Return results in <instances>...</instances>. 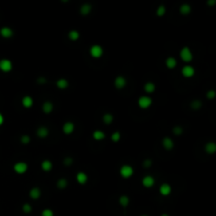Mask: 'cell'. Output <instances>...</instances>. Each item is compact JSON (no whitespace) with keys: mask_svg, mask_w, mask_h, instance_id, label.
Returning <instances> with one entry per match:
<instances>
[{"mask_svg":"<svg viewBox=\"0 0 216 216\" xmlns=\"http://www.w3.org/2000/svg\"><path fill=\"white\" fill-rule=\"evenodd\" d=\"M179 56H180V59L183 62L189 63L193 60V53L189 46H183L180 50V52H179Z\"/></svg>","mask_w":216,"mask_h":216,"instance_id":"6da1fadb","label":"cell"},{"mask_svg":"<svg viewBox=\"0 0 216 216\" xmlns=\"http://www.w3.org/2000/svg\"><path fill=\"white\" fill-rule=\"evenodd\" d=\"M119 174H120V176H121L122 178H124V179L131 178L132 176H133V174H134L133 167L130 166V164H122V166L120 167V169H119Z\"/></svg>","mask_w":216,"mask_h":216,"instance_id":"7a4b0ae2","label":"cell"},{"mask_svg":"<svg viewBox=\"0 0 216 216\" xmlns=\"http://www.w3.org/2000/svg\"><path fill=\"white\" fill-rule=\"evenodd\" d=\"M152 102H153V100H152L151 97L147 96V95H143V96H140L138 98L137 104H138V107L140 108V109L147 110L152 105Z\"/></svg>","mask_w":216,"mask_h":216,"instance_id":"3957f363","label":"cell"},{"mask_svg":"<svg viewBox=\"0 0 216 216\" xmlns=\"http://www.w3.org/2000/svg\"><path fill=\"white\" fill-rule=\"evenodd\" d=\"M13 70V62L8 58L0 59V71L3 73H9Z\"/></svg>","mask_w":216,"mask_h":216,"instance_id":"277c9868","label":"cell"},{"mask_svg":"<svg viewBox=\"0 0 216 216\" xmlns=\"http://www.w3.org/2000/svg\"><path fill=\"white\" fill-rule=\"evenodd\" d=\"M90 55L92 56L93 58L98 59V58H100L104 55V49L99 45H93L90 48Z\"/></svg>","mask_w":216,"mask_h":216,"instance_id":"5b68a950","label":"cell"},{"mask_svg":"<svg viewBox=\"0 0 216 216\" xmlns=\"http://www.w3.org/2000/svg\"><path fill=\"white\" fill-rule=\"evenodd\" d=\"M13 170L15 171L17 174H24L29 170V164L26 163V161H17L13 166Z\"/></svg>","mask_w":216,"mask_h":216,"instance_id":"8992f818","label":"cell"},{"mask_svg":"<svg viewBox=\"0 0 216 216\" xmlns=\"http://www.w3.org/2000/svg\"><path fill=\"white\" fill-rule=\"evenodd\" d=\"M181 74L185 78H192L195 75V69L192 65H187L181 69Z\"/></svg>","mask_w":216,"mask_h":216,"instance_id":"52a82bcc","label":"cell"},{"mask_svg":"<svg viewBox=\"0 0 216 216\" xmlns=\"http://www.w3.org/2000/svg\"><path fill=\"white\" fill-rule=\"evenodd\" d=\"M141 183L144 188H152L154 185H155V178L152 175H146L143 178L141 179Z\"/></svg>","mask_w":216,"mask_h":216,"instance_id":"ba28073f","label":"cell"},{"mask_svg":"<svg viewBox=\"0 0 216 216\" xmlns=\"http://www.w3.org/2000/svg\"><path fill=\"white\" fill-rule=\"evenodd\" d=\"M126 85H127V79L124 77V76L119 75V76H117V77L115 78V80H114V87L116 88V89L121 90V89H124Z\"/></svg>","mask_w":216,"mask_h":216,"instance_id":"9c48e42d","label":"cell"},{"mask_svg":"<svg viewBox=\"0 0 216 216\" xmlns=\"http://www.w3.org/2000/svg\"><path fill=\"white\" fill-rule=\"evenodd\" d=\"M75 131V124L72 121H67L62 126V132L65 135H71Z\"/></svg>","mask_w":216,"mask_h":216,"instance_id":"30bf717a","label":"cell"},{"mask_svg":"<svg viewBox=\"0 0 216 216\" xmlns=\"http://www.w3.org/2000/svg\"><path fill=\"white\" fill-rule=\"evenodd\" d=\"M14 35V31L12 30L10 26H3V28L0 29V36L6 39L13 37Z\"/></svg>","mask_w":216,"mask_h":216,"instance_id":"8fae6325","label":"cell"},{"mask_svg":"<svg viewBox=\"0 0 216 216\" xmlns=\"http://www.w3.org/2000/svg\"><path fill=\"white\" fill-rule=\"evenodd\" d=\"M159 193L161 196H169L172 193V187L169 183H163L159 187Z\"/></svg>","mask_w":216,"mask_h":216,"instance_id":"7c38bea8","label":"cell"},{"mask_svg":"<svg viewBox=\"0 0 216 216\" xmlns=\"http://www.w3.org/2000/svg\"><path fill=\"white\" fill-rule=\"evenodd\" d=\"M161 144H163V149L168 150V151H171L174 148V141L172 140L171 137H163V141H161Z\"/></svg>","mask_w":216,"mask_h":216,"instance_id":"4fadbf2b","label":"cell"},{"mask_svg":"<svg viewBox=\"0 0 216 216\" xmlns=\"http://www.w3.org/2000/svg\"><path fill=\"white\" fill-rule=\"evenodd\" d=\"M76 180H77V183H79V185L82 186L88 183L89 177H88L87 173H84V172H78V173L76 174Z\"/></svg>","mask_w":216,"mask_h":216,"instance_id":"5bb4252c","label":"cell"},{"mask_svg":"<svg viewBox=\"0 0 216 216\" xmlns=\"http://www.w3.org/2000/svg\"><path fill=\"white\" fill-rule=\"evenodd\" d=\"M50 134V131L49 129L45 126H41L39 127L37 130H36V135L39 137V138H46Z\"/></svg>","mask_w":216,"mask_h":216,"instance_id":"9a60e30c","label":"cell"},{"mask_svg":"<svg viewBox=\"0 0 216 216\" xmlns=\"http://www.w3.org/2000/svg\"><path fill=\"white\" fill-rule=\"evenodd\" d=\"M205 152L209 155H213L216 152V143L214 141H209L205 144Z\"/></svg>","mask_w":216,"mask_h":216,"instance_id":"2e32d148","label":"cell"},{"mask_svg":"<svg viewBox=\"0 0 216 216\" xmlns=\"http://www.w3.org/2000/svg\"><path fill=\"white\" fill-rule=\"evenodd\" d=\"M21 104H22L26 109H30L34 104V99L31 96H29V95H26V96H23L22 99H21Z\"/></svg>","mask_w":216,"mask_h":216,"instance_id":"e0dca14e","label":"cell"},{"mask_svg":"<svg viewBox=\"0 0 216 216\" xmlns=\"http://www.w3.org/2000/svg\"><path fill=\"white\" fill-rule=\"evenodd\" d=\"M29 195H30V197L32 199L36 200L38 199V198H40L41 196V190L38 188V187H34V188H32L30 190V192H29Z\"/></svg>","mask_w":216,"mask_h":216,"instance_id":"ac0fdd59","label":"cell"},{"mask_svg":"<svg viewBox=\"0 0 216 216\" xmlns=\"http://www.w3.org/2000/svg\"><path fill=\"white\" fill-rule=\"evenodd\" d=\"M54 110V104L52 101H50V100H48V101H45L42 104V111L45 114H50V113H52Z\"/></svg>","mask_w":216,"mask_h":216,"instance_id":"d6986e66","label":"cell"},{"mask_svg":"<svg viewBox=\"0 0 216 216\" xmlns=\"http://www.w3.org/2000/svg\"><path fill=\"white\" fill-rule=\"evenodd\" d=\"M92 12V6L90 3H83L79 9V13L83 16H87Z\"/></svg>","mask_w":216,"mask_h":216,"instance_id":"ffe728a7","label":"cell"},{"mask_svg":"<svg viewBox=\"0 0 216 216\" xmlns=\"http://www.w3.org/2000/svg\"><path fill=\"white\" fill-rule=\"evenodd\" d=\"M41 169H42V171H45V172L52 171L53 163L50 160V159H45V160H42V163H41Z\"/></svg>","mask_w":216,"mask_h":216,"instance_id":"44dd1931","label":"cell"},{"mask_svg":"<svg viewBox=\"0 0 216 216\" xmlns=\"http://www.w3.org/2000/svg\"><path fill=\"white\" fill-rule=\"evenodd\" d=\"M166 65L169 70H173V69H175L176 65H177V60H176L174 57L170 56V57H168L166 59Z\"/></svg>","mask_w":216,"mask_h":216,"instance_id":"7402d4cb","label":"cell"},{"mask_svg":"<svg viewBox=\"0 0 216 216\" xmlns=\"http://www.w3.org/2000/svg\"><path fill=\"white\" fill-rule=\"evenodd\" d=\"M191 11H192V8H191V6L188 3H183L179 6V13H180L181 15H189V14L191 13Z\"/></svg>","mask_w":216,"mask_h":216,"instance_id":"603a6c76","label":"cell"},{"mask_svg":"<svg viewBox=\"0 0 216 216\" xmlns=\"http://www.w3.org/2000/svg\"><path fill=\"white\" fill-rule=\"evenodd\" d=\"M93 138L97 141L104 140L105 138V133L104 131H101V130H95V131L93 132Z\"/></svg>","mask_w":216,"mask_h":216,"instance_id":"cb8c5ba5","label":"cell"},{"mask_svg":"<svg viewBox=\"0 0 216 216\" xmlns=\"http://www.w3.org/2000/svg\"><path fill=\"white\" fill-rule=\"evenodd\" d=\"M56 87L59 90H65L69 87V81L65 78H59V79L56 81Z\"/></svg>","mask_w":216,"mask_h":216,"instance_id":"d4e9b609","label":"cell"},{"mask_svg":"<svg viewBox=\"0 0 216 216\" xmlns=\"http://www.w3.org/2000/svg\"><path fill=\"white\" fill-rule=\"evenodd\" d=\"M143 89H144V92H146V93H148V94H152V93L155 92L156 85H155V83H154V82L149 81V82H147L146 84H144Z\"/></svg>","mask_w":216,"mask_h":216,"instance_id":"484cf974","label":"cell"},{"mask_svg":"<svg viewBox=\"0 0 216 216\" xmlns=\"http://www.w3.org/2000/svg\"><path fill=\"white\" fill-rule=\"evenodd\" d=\"M68 37L72 41H77L80 38V34L77 30H71L68 34Z\"/></svg>","mask_w":216,"mask_h":216,"instance_id":"4316f807","label":"cell"},{"mask_svg":"<svg viewBox=\"0 0 216 216\" xmlns=\"http://www.w3.org/2000/svg\"><path fill=\"white\" fill-rule=\"evenodd\" d=\"M118 202H119V205L121 206V207L127 208L128 206H129V203H130V198H129V196H127V195H121V196L119 197Z\"/></svg>","mask_w":216,"mask_h":216,"instance_id":"83f0119b","label":"cell"},{"mask_svg":"<svg viewBox=\"0 0 216 216\" xmlns=\"http://www.w3.org/2000/svg\"><path fill=\"white\" fill-rule=\"evenodd\" d=\"M113 120H114V116H113L111 113H105V114H104V116H102V121L105 124H111Z\"/></svg>","mask_w":216,"mask_h":216,"instance_id":"f1b7e54d","label":"cell"},{"mask_svg":"<svg viewBox=\"0 0 216 216\" xmlns=\"http://www.w3.org/2000/svg\"><path fill=\"white\" fill-rule=\"evenodd\" d=\"M56 186H57V188L60 189V190H62V189H65L68 187V180L65 178H59L57 180V183H56Z\"/></svg>","mask_w":216,"mask_h":216,"instance_id":"f546056e","label":"cell"},{"mask_svg":"<svg viewBox=\"0 0 216 216\" xmlns=\"http://www.w3.org/2000/svg\"><path fill=\"white\" fill-rule=\"evenodd\" d=\"M166 12H167L166 6H164L163 4H160V6H159L156 10V15L158 17H163L164 14H166Z\"/></svg>","mask_w":216,"mask_h":216,"instance_id":"4dcf8cb0","label":"cell"},{"mask_svg":"<svg viewBox=\"0 0 216 216\" xmlns=\"http://www.w3.org/2000/svg\"><path fill=\"white\" fill-rule=\"evenodd\" d=\"M120 138H121V135H120V132L119 131H115V132H113L112 135H111V140L113 142H118L120 140Z\"/></svg>","mask_w":216,"mask_h":216,"instance_id":"1f68e13d","label":"cell"},{"mask_svg":"<svg viewBox=\"0 0 216 216\" xmlns=\"http://www.w3.org/2000/svg\"><path fill=\"white\" fill-rule=\"evenodd\" d=\"M201 105H202V104H201V101L200 100H198V99H195V100H193V101L191 102V108H192L193 110H195V111L199 110L201 108Z\"/></svg>","mask_w":216,"mask_h":216,"instance_id":"d6a6232c","label":"cell"},{"mask_svg":"<svg viewBox=\"0 0 216 216\" xmlns=\"http://www.w3.org/2000/svg\"><path fill=\"white\" fill-rule=\"evenodd\" d=\"M172 132H173V134L176 135V136H180V135L183 133V129L180 126H175L172 129Z\"/></svg>","mask_w":216,"mask_h":216,"instance_id":"836d02e7","label":"cell"},{"mask_svg":"<svg viewBox=\"0 0 216 216\" xmlns=\"http://www.w3.org/2000/svg\"><path fill=\"white\" fill-rule=\"evenodd\" d=\"M32 211H33V207L30 205V203L26 202L22 205V212L26 213V214H29V213H31Z\"/></svg>","mask_w":216,"mask_h":216,"instance_id":"e575fe53","label":"cell"},{"mask_svg":"<svg viewBox=\"0 0 216 216\" xmlns=\"http://www.w3.org/2000/svg\"><path fill=\"white\" fill-rule=\"evenodd\" d=\"M20 142L24 146H26V144H29L31 142V137L28 134H24L20 137Z\"/></svg>","mask_w":216,"mask_h":216,"instance_id":"d590c367","label":"cell"},{"mask_svg":"<svg viewBox=\"0 0 216 216\" xmlns=\"http://www.w3.org/2000/svg\"><path fill=\"white\" fill-rule=\"evenodd\" d=\"M41 216H54V212L52 209H45L41 212Z\"/></svg>","mask_w":216,"mask_h":216,"instance_id":"8d00e7d4","label":"cell"},{"mask_svg":"<svg viewBox=\"0 0 216 216\" xmlns=\"http://www.w3.org/2000/svg\"><path fill=\"white\" fill-rule=\"evenodd\" d=\"M206 96H207L208 99H214L215 96H216V92L214 90H210L207 92V94H206Z\"/></svg>","mask_w":216,"mask_h":216,"instance_id":"74e56055","label":"cell"},{"mask_svg":"<svg viewBox=\"0 0 216 216\" xmlns=\"http://www.w3.org/2000/svg\"><path fill=\"white\" fill-rule=\"evenodd\" d=\"M63 164H65V166H71V164H73V158L70 156L65 157V159H63Z\"/></svg>","mask_w":216,"mask_h":216,"instance_id":"f35d334b","label":"cell"},{"mask_svg":"<svg viewBox=\"0 0 216 216\" xmlns=\"http://www.w3.org/2000/svg\"><path fill=\"white\" fill-rule=\"evenodd\" d=\"M142 166H143L144 168H150V167L152 166V160L151 159H149V158L144 159L143 163H142Z\"/></svg>","mask_w":216,"mask_h":216,"instance_id":"ab89813d","label":"cell"},{"mask_svg":"<svg viewBox=\"0 0 216 216\" xmlns=\"http://www.w3.org/2000/svg\"><path fill=\"white\" fill-rule=\"evenodd\" d=\"M37 81L40 83V84H43V83H45L46 79H45V77H40V78H38V79H37Z\"/></svg>","mask_w":216,"mask_h":216,"instance_id":"60d3db41","label":"cell"},{"mask_svg":"<svg viewBox=\"0 0 216 216\" xmlns=\"http://www.w3.org/2000/svg\"><path fill=\"white\" fill-rule=\"evenodd\" d=\"M215 3H216L215 0H208V1H207V4H208V6H214Z\"/></svg>","mask_w":216,"mask_h":216,"instance_id":"b9f144b4","label":"cell"},{"mask_svg":"<svg viewBox=\"0 0 216 216\" xmlns=\"http://www.w3.org/2000/svg\"><path fill=\"white\" fill-rule=\"evenodd\" d=\"M3 122H4V117H3V115L0 113V126L3 124Z\"/></svg>","mask_w":216,"mask_h":216,"instance_id":"7bdbcfd3","label":"cell"},{"mask_svg":"<svg viewBox=\"0 0 216 216\" xmlns=\"http://www.w3.org/2000/svg\"><path fill=\"white\" fill-rule=\"evenodd\" d=\"M160 216H170L169 214H167V213H163V214H161Z\"/></svg>","mask_w":216,"mask_h":216,"instance_id":"ee69618b","label":"cell"},{"mask_svg":"<svg viewBox=\"0 0 216 216\" xmlns=\"http://www.w3.org/2000/svg\"><path fill=\"white\" fill-rule=\"evenodd\" d=\"M140 216H149V215H144V214H143V215H140Z\"/></svg>","mask_w":216,"mask_h":216,"instance_id":"f6af8a7d","label":"cell"}]
</instances>
